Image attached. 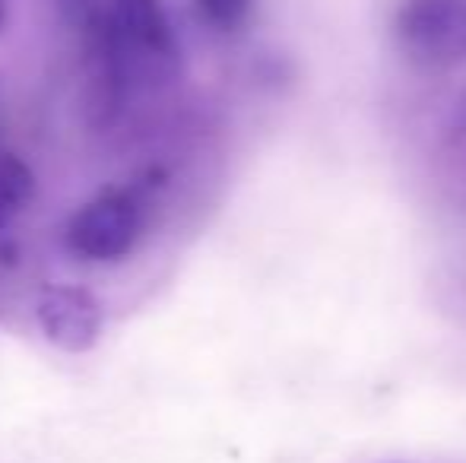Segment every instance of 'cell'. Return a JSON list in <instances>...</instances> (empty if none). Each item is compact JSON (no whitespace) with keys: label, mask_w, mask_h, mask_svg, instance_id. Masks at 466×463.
Wrapping results in <instances>:
<instances>
[{"label":"cell","mask_w":466,"mask_h":463,"mask_svg":"<svg viewBox=\"0 0 466 463\" xmlns=\"http://www.w3.org/2000/svg\"><path fill=\"white\" fill-rule=\"evenodd\" d=\"M461 16L454 13V6H448V0H419L410 10V32L419 45H431V48H444L451 45V35L461 29Z\"/></svg>","instance_id":"cell-4"},{"label":"cell","mask_w":466,"mask_h":463,"mask_svg":"<svg viewBox=\"0 0 466 463\" xmlns=\"http://www.w3.org/2000/svg\"><path fill=\"white\" fill-rule=\"evenodd\" d=\"M197 4H200L203 19L213 23L216 29H235L251 10V0H197Z\"/></svg>","instance_id":"cell-6"},{"label":"cell","mask_w":466,"mask_h":463,"mask_svg":"<svg viewBox=\"0 0 466 463\" xmlns=\"http://www.w3.org/2000/svg\"><path fill=\"white\" fill-rule=\"evenodd\" d=\"M32 194H35L32 168L19 156L0 153V229H6L29 206Z\"/></svg>","instance_id":"cell-5"},{"label":"cell","mask_w":466,"mask_h":463,"mask_svg":"<svg viewBox=\"0 0 466 463\" xmlns=\"http://www.w3.org/2000/svg\"><path fill=\"white\" fill-rule=\"evenodd\" d=\"M117 64H156L172 57V32L159 0H115L108 13Z\"/></svg>","instance_id":"cell-2"},{"label":"cell","mask_w":466,"mask_h":463,"mask_svg":"<svg viewBox=\"0 0 466 463\" xmlns=\"http://www.w3.org/2000/svg\"><path fill=\"white\" fill-rule=\"evenodd\" d=\"M4 10H6V0H0V19H4Z\"/></svg>","instance_id":"cell-7"},{"label":"cell","mask_w":466,"mask_h":463,"mask_svg":"<svg viewBox=\"0 0 466 463\" xmlns=\"http://www.w3.org/2000/svg\"><path fill=\"white\" fill-rule=\"evenodd\" d=\"M140 206L130 194L111 191L86 204L74 216L67 241L86 260H117L134 247L140 235Z\"/></svg>","instance_id":"cell-1"},{"label":"cell","mask_w":466,"mask_h":463,"mask_svg":"<svg viewBox=\"0 0 466 463\" xmlns=\"http://www.w3.org/2000/svg\"><path fill=\"white\" fill-rule=\"evenodd\" d=\"M38 321L48 340L67 352L89 349L102 334V308L86 289L51 286L38 302Z\"/></svg>","instance_id":"cell-3"}]
</instances>
